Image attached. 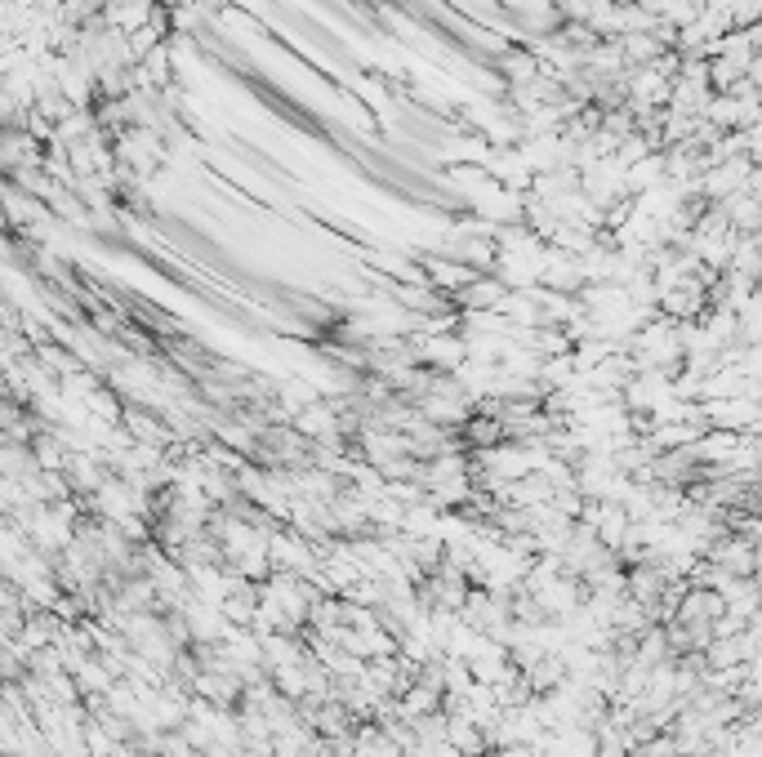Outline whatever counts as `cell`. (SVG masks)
<instances>
[{"label": "cell", "instance_id": "6da1fadb", "mask_svg": "<svg viewBox=\"0 0 762 757\" xmlns=\"http://www.w3.org/2000/svg\"><path fill=\"white\" fill-rule=\"evenodd\" d=\"M495 67L504 76V86H526V80H535L544 72V63H539L535 50H508V54L495 59Z\"/></svg>", "mask_w": 762, "mask_h": 757}]
</instances>
